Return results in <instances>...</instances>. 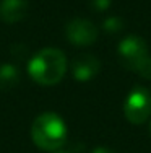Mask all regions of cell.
Instances as JSON below:
<instances>
[{
  "mask_svg": "<svg viewBox=\"0 0 151 153\" xmlns=\"http://www.w3.org/2000/svg\"><path fill=\"white\" fill-rule=\"evenodd\" d=\"M67 72V57L57 47H46L31 57L28 74L36 83L50 86L59 83Z\"/></svg>",
  "mask_w": 151,
  "mask_h": 153,
  "instance_id": "cell-1",
  "label": "cell"
},
{
  "mask_svg": "<svg viewBox=\"0 0 151 153\" xmlns=\"http://www.w3.org/2000/svg\"><path fill=\"white\" fill-rule=\"evenodd\" d=\"M20 83V72L18 67L13 64H2L0 65V90L7 91L12 90Z\"/></svg>",
  "mask_w": 151,
  "mask_h": 153,
  "instance_id": "cell-8",
  "label": "cell"
},
{
  "mask_svg": "<svg viewBox=\"0 0 151 153\" xmlns=\"http://www.w3.org/2000/svg\"><path fill=\"white\" fill-rule=\"evenodd\" d=\"M28 0H0V20L8 25L21 21L28 13Z\"/></svg>",
  "mask_w": 151,
  "mask_h": 153,
  "instance_id": "cell-7",
  "label": "cell"
},
{
  "mask_svg": "<svg viewBox=\"0 0 151 153\" xmlns=\"http://www.w3.org/2000/svg\"><path fill=\"white\" fill-rule=\"evenodd\" d=\"M34 145L44 152H57L67 142V124L55 112H42L31 126Z\"/></svg>",
  "mask_w": 151,
  "mask_h": 153,
  "instance_id": "cell-2",
  "label": "cell"
},
{
  "mask_svg": "<svg viewBox=\"0 0 151 153\" xmlns=\"http://www.w3.org/2000/svg\"><path fill=\"white\" fill-rule=\"evenodd\" d=\"M150 134H151V121H150Z\"/></svg>",
  "mask_w": 151,
  "mask_h": 153,
  "instance_id": "cell-13",
  "label": "cell"
},
{
  "mask_svg": "<svg viewBox=\"0 0 151 153\" xmlns=\"http://www.w3.org/2000/svg\"><path fill=\"white\" fill-rule=\"evenodd\" d=\"M91 153H116V152L110 150V148H107V147H96Z\"/></svg>",
  "mask_w": 151,
  "mask_h": 153,
  "instance_id": "cell-11",
  "label": "cell"
},
{
  "mask_svg": "<svg viewBox=\"0 0 151 153\" xmlns=\"http://www.w3.org/2000/svg\"><path fill=\"white\" fill-rule=\"evenodd\" d=\"M101 70V62L91 54H80L71 62V75L77 82H89Z\"/></svg>",
  "mask_w": 151,
  "mask_h": 153,
  "instance_id": "cell-6",
  "label": "cell"
},
{
  "mask_svg": "<svg viewBox=\"0 0 151 153\" xmlns=\"http://www.w3.org/2000/svg\"><path fill=\"white\" fill-rule=\"evenodd\" d=\"M125 119L132 124H143L151 117V93L145 86H135L124 103Z\"/></svg>",
  "mask_w": 151,
  "mask_h": 153,
  "instance_id": "cell-4",
  "label": "cell"
},
{
  "mask_svg": "<svg viewBox=\"0 0 151 153\" xmlns=\"http://www.w3.org/2000/svg\"><path fill=\"white\" fill-rule=\"evenodd\" d=\"M54 153H73V152H68V150H57V152H54Z\"/></svg>",
  "mask_w": 151,
  "mask_h": 153,
  "instance_id": "cell-12",
  "label": "cell"
},
{
  "mask_svg": "<svg viewBox=\"0 0 151 153\" xmlns=\"http://www.w3.org/2000/svg\"><path fill=\"white\" fill-rule=\"evenodd\" d=\"M91 7L96 12H104L110 7V0H91Z\"/></svg>",
  "mask_w": 151,
  "mask_h": 153,
  "instance_id": "cell-10",
  "label": "cell"
},
{
  "mask_svg": "<svg viewBox=\"0 0 151 153\" xmlns=\"http://www.w3.org/2000/svg\"><path fill=\"white\" fill-rule=\"evenodd\" d=\"M119 59L122 65L132 72H136L146 80H151V57L148 56V46L143 38L130 34L119 42Z\"/></svg>",
  "mask_w": 151,
  "mask_h": 153,
  "instance_id": "cell-3",
  "label": "cell"
},
{
  "mask_svg": "<svg viewBox=\"0 0 151 153\" xmlns=\"http://www.w3.org/2000/svg\"><path fill=\"white\" fill-rule=\"evenodd\" d=\"M65 36L75 46H91L98 39V28L86 18H73L65 26Z\"/></svg>",
  "mask_w": 151,
  "mask_h": 153,
  "instance_id": "cell-5",
  "label": "cell"
},
{
  "mask_svg": "<svg viewBox=\"0 0 151 153\" xmlns=\"http://www.w3.org/2000/svg\"><path fill=\"white\" fill-rule=\"evenodd\" d=\"M102 28L107 33H117V31L122 30V20L117 16H110V18H107V20H104Z\"/></svg>",
  "mask_w": 151,
  "mask_h": 153,
  "instance_id": "cell-9",
  "label": "cell"
}]
</instances>
